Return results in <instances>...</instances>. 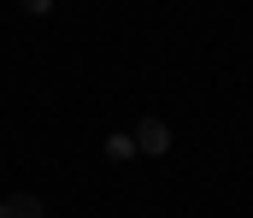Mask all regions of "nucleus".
<instances>
[{
  "instance_id": "1",
  "label": "nucleus",
  "mask_w": 253,
  "mask_h": 218,
  "mask_svg": "<svg viewBox=\"0 0 253 218\" xmlns=\"http://www.w3.org/2000/svg\"><path fill=\"white\" fill-rule=\"evenodd\" d=\"M135 153H147V159H159V153H171V124L159 118V112H141V124H135Z\"/></svg>"
},
{
  "instance_id": "2",
  "label": "nucleus",
  "mask_w": 253,
  "mask_h": 218,
  "mask_svg": "<svg viewBox=\"0 0 253 218\" xmlns=\"http://www.w3.org/2000/svg\"><path fill=\"white\" fill-rule=\"evenodd\" d=\"M0 218H47V201L42 195H6L0 201Z\"/></svg>"
},
{
  "instance_id": "3",
  "label": "nucleus",
  "mask_w": 253,
  "mask_h": 218,
  "mask_svg": "<svg viewBox=\"0 0 253 218\" xmlns=\"http://www.w3.org/2000/svg\"><path fill=\"white\" fill-rule=\"evenodd\" d=\"M106 153H112V159H129V153H135V142H129V136H112V142H106Z\"/></svg>"
},
{
  "instance_id": "4",
  "label": "nucleus",
  "mask_w": 253,
  "mask_h": 218,
  "mask_svg": "<svg viewBox=\"0 0 253 218\" xmlns=\"http://www.w3.org/2000/svg\"><path fill=\"white\" fill-rule=\"evenodd\" d=\"M18 12H30V18H47V12H53V0H18Z\"/></svg>"
}]
</instances>
